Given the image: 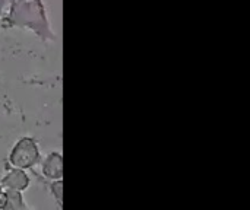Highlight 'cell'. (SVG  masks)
I'll list each match as a JSON object with an SVG mask.
<instances>
[{"label":"cell","instance_id":"7","mask_svg":"<svg viewBox=\"0 0 250 210\" xmlns=\"http://www.w3.org/2000/svg\"><path fill=\"white\" fill-rule=\"evenodd\" d=\"M6 205H7V194L6 190L0 191V210H6Z\"/></svg>","mask_w":250,"mask_h":210},{"label":"cell","instance_id":"3","mask_svg":"<svg viewBox=\"0 0 250 210\" xmlns=\"http://www.w3.org/2000/svg\"><path fill=\"white\" fill-rule=\"evenodd\" d=\"M1 187L6 190H18V191H25L29 187V175L25 172V170L7 167L6 174L1 178Z\"/></svg>","mask_w":250,"mask_h":210},{"label":"cell","instance_id":"8","mask_svg":"<svg viewBox=\"0 0 250 210\" xmlns=\"http://www.w3.org/2000/svg\"><path fill=\"white\" fill-rule=\"evenodd\" d=\"M3 6H4V0H0V23H1V18H3Z\"/></svg>","mask_w":250,"mask_h":210},{"label":"cell","instance_id":"1","mask_svg":"<svg viewBox=\"0 0 250 210\" xmlns=\"http://www.w3.org/2000/svg\"><path fill=\"white\" fill-rule=\"evenodd\" d=\"M1 20L4 28L31 31L42 42L56 39L45 6L41 0H10L7 15L1 18Z\"/></svg>","mask_w":250,"mask_h":210},{"label":"cell","instance_id":"4","mask_svg":"<svg viewBox=\"0 0 250 210\" xmlns=\"http://www.w3.org/2000/svg\"><path fill=\"white\" fill-rule=\"evenodd\" d=\"M41 174L47 181L63 178V156L60 152H50L42 159Z\"/></svg>","mask_w":250,"mask_h":210},{"label":"cell","instance_id":"6","mask_svg":"<svg viewBox=\"0 0 250 210\" xmlns=\"http://www.w3.org/2000/svg\"><path fill=\"white\" fill-rule=\"evenodd\" d=\"M48 190L57 203L59 208H63V181L62 180H53L48 181Z\"/></svg>","mask_w":250,"mask_h":210},{"label":"cell","instance_id":"9","mask_svg":"<svg viewBox=\"0 0 250 210\" xmlns=\"http://www.w3.org/2000/svg\"><path fill=\"white\" fill-rule=\"evenodd\" d=\"M1 190H3V187H1V183H0V191H1Z\"/></svg>","mask_w":250,"mask_h":210},{"label":"cell","instance_id":"5","mask_svg":"<svg viewBox=\"0 0 250 210\" xmlns=\"http://www.w3.org/2000/svg\"><path fill=\"white\" fill-rule=\"evenodd\" d=\"M6 190V189H4ZM7 194V205H6V210H25L26 205L23 202L22 197V191L18 190H6Z\"/></svg>","mask_w":250,"mask_h":210},{"label":"cell","instance_id":"2","mask_svg":"<svg viewBox=\"0 0 250 210\" xmlns=\"http://www.w3.org/2000/svg\"><path fill=\"white\" fill-rule=\"evenodd\" d=\"M41 161V152L37 140L29 136L21 137L13 148L10 149L7 162L13 168L19 170H32Z\"/></svg>","mask_w":250,"mask_h":210}]
</instances>
